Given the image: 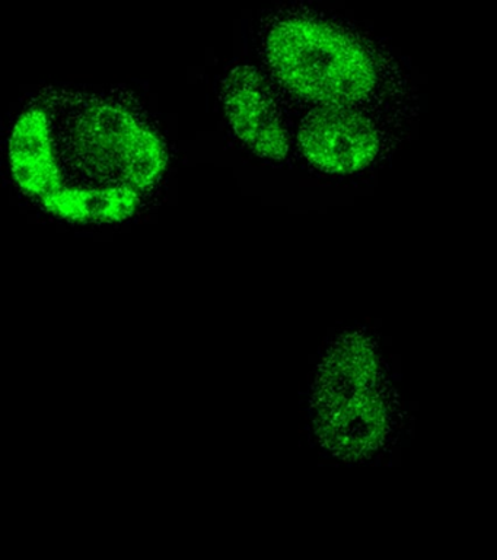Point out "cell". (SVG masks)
I'll use <instances>...</instances> for the list:
<instances>
[{
	"label": "cell",
	"instance_id": "cell-1",
	"mask_svg": "<svg viewBox=\"0 0 497 560\" xmlns=\"http://www.w3.org/2000/svg\"><path fill=\"white\" fill-rule=\"evenodd\" d=\"M265 56L287 91L318 105L365 107L386 95L391 82L390 66L372 44L321 18L274 22Z\"/></svg>",
	"mask_w": 497,
	"mask_h": 560
},
{
	"label": "cell",
	"instance_id": "cell-2",
	"mask_svg": "<svg viewBox=\"0 0 497 560\" xmlns=\"http://www.w3.org/2000/svg\"><path fill=\"white\" fill-rule=\"evenodd\" d=\"M73 160L103 187H154L167 166L159 136L115 101L94 100L78 113L71 135Z\"/></svg>",
	"mask_w": 497,
	"mask_h": 560
},
{
	"label": "cell",
	"instance_id": "cell-3",
	"mask_svg": "<svg viewBox=\"0 0 497 560\" xmlns=\"http://www.w3.org/2000/svg\"><path fill=\"white\" fill-rule=\"evenodd\" d=\"M298 139L307 160L329 174L368 168L386 140L377 120L357 105H318L304 118Z\"/></svg>",
	"mask_w": 497,
	"mask_h": 560
},
{
	"label": "cell",
	"instance_id": "cell-4",
	"mask_svg": "<svg viewBox=\"0 0 497 560\" xmlns=\"http://www.w3.org/2000/svg\"><path fill=\"white\" fill-rule=\"evenodd\" d=\"M222 101L235 135L261 158L285 160L289 139L265 79L252 66L234 68L222 86Z\"/></svg>",
	"mask_w": 497,
	"mask_h": 560
},
{
	"label": "cell",
	"instance_id": "cell-5",
	"mask_svg": "<svg viewBox=\"0 0 497 560\" xmlns=\"http://www.w3.org/2000/svg\"><path fill=\"white\" fill-rule=\"evenodd\" d=\"M390 398L383 385L317 410L322 442L346 458L364 457L378 450L390 431Z\"/></svg>",
	"mask_w": 497,
	"mask_h": 560
},
{
	"label": "cell",
	"instance_id": "cell-6",
	"mask_svg": "<svg viewBox=\"0 0 497 560\" xmlns=\"http://www.w3.org/2000/svg\"><path fill=\"white\" fill-rule=\"evenodd\" d=\"M10 158L19 186L42 201L68 186L56 160L49 116L40 108H29L16 121Z\"/></svg>",
	"mask_w": 497,
	"mask_h": 560
},
{
	"label": "cell",
	"instance_id": "cell-7",
	"mask_svg": "<svg viewBox=\"0 0 497 560\" xmlns=\"http://www.w3.org/2000/svg\"><path fill=\"white\" fill-rule=\"evenodd\" d=\"M56 217L75 222H119L132 217L139 191L132 187H63L42 201Z\"/></svg>",
	"mask_w": 497,
	"mask_h": 560
}]
</instances>
